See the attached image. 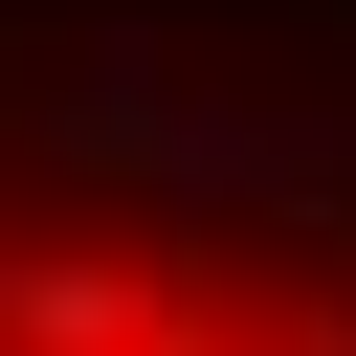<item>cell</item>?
I'll return each instance as SVG.
<instances>
[{
  "label": "cell",
  "instance_id": "cell-2",
  "mask_svg": "<svg viewBox=\"0 0 356 356\" xmlns=\"http://www.w3.org/2000/svg\"><path fill=\"white\" fill-rule=\"evenodd\" d=\"M156 111H178L156 89V22H89L67 89H44V156H156Z\"/></svg>",
  "mask_w": 356,
  "mask_h": 356
},
{
  "label": "cell",
  "instance_id": "cell-1",
  "mask_svg": "<svg viewBox=\"0 0 356 356\" xmlns=\"http://www.w3.org/2000/svg\"><path fill=\"white\" fill-rule=\"evenodd\" d=\"M156 334V267L111 245H0V356H134Z\"/></svg>",
  "mask_w": 356,
  "mask_h": 356
},
{
  "label": "cell",
  "instance_id": "cell-3",
  "mask_svg": "<svg viewBox=\"0 0 356 356\" xmlns=\"http://www.w3.org/2000/svg\"><path fill=\"white\" fill-rule=\"evenodd\" d=\"M134 356H245V334H222L200 289H156V334H134Z\"/></svg>",
  "mask_w": 356,
  "mask_h": 356
}]
</instances>
